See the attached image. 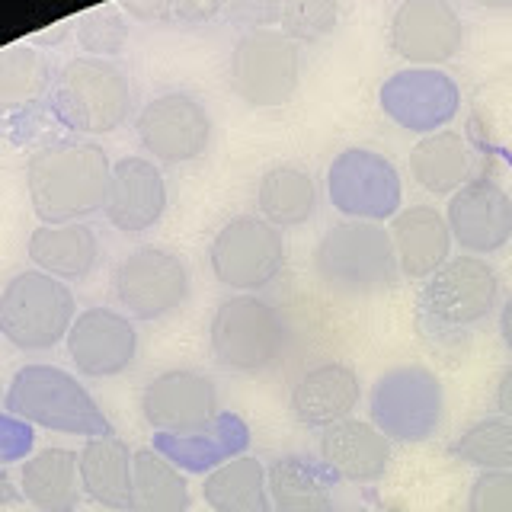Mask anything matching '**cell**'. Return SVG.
Masks as SVG:
<instances>
[{"instance_id":"1","label":"cell","mask_w":512,"mask_h":512,"mask_svg":"<svg viewBox=\"0 0 512 512\" xmlns=\"http://www.w3.org/2000/svg\"><path fill=\"white\" fill-rule=\"evenodd\" d=\"M109 154L90 138H48L26 160V196L39 224H74L103 212Z\"/></svg>"},{"instance_id":"2","label":"cell","mask_w":512,"mask_h":512,"mask_svg":"<svg viewBox=\"0 0 512 512\" xmlns=\"http://www.w3.org/2000/svg\"><path fill=\"white\" fill-rule=\"evenodd\" d=\"M314 279L336 298H375L400 282L388 224L336 221L317 240Z\"/></svg>"},{"instance_id":"3","label":"cell","mask_w":512,"mask_h":512,"mask_svg":"<svg viewBox=\"0 0 512 512\" xmlns=\"http://www.w3.org/2000/svg\"><path fill=\"white\" fill-rule=\"evenodd\" d=\"M292 320L263 295L224 298L208 324V349L234 375H266L292 352Z\"/></svg>"},{"instance_id":"4","label":"cell","mask_w":512,"mask_h":512,"mask_svg":"<svg viewBox=\"0 0 512 512\" xmlns=\"http://www.w3.org/2000/svg\"><path fill=\"white\" fill-rule=\"evenodd\" d=\"M4 407L36 429L61 432V436L100 439L112 436V423L87 391V384L68 368L32 362L16 368L7 384Z\"/></svg>"},{"instance_id":"5","label":"cell","mask_w":512,"mask_h":512,"mask_svg":"<svg viewBox=\"0 0 512 512\" xmlns=\"http://www.w3.org/2000/svg\"><path fill=\"white\" fill-rule=\"evenodd\" d=\"M48 106L77 135H112L132 116L135 87L128 71L112 58L77 55L58 68Z\"/></svg>"},{"instance_id":"6","label":"cell","mask_w":512,"mask_h":512,"mask_svg":"<svg viewBox=\"0 0 512 512\" xmlns=\"http://www.w3.org/2000/svg\"><path fill=\"white\" fill-rule=\"evenodd\" d=\"M368 420L391 445H423L442 429L445 384L423 362L384 368L368 391Z\"/></svg>"},{"instance_id":"7","label":"cell","mask_w":512,"mask_h":512,"mask_svg":"<svg viewBox=\"0 0 512 512\" xmlns=\"http://www.w3.org/2000/svg\"><path fill=\"white\" fill-rule=\"evenodd\" d=\"M77 314L71 285L39 269L16 272L0 292V336L20 352H48L61 346Z\"/></svg>"},{"instance_id":"8","label":"cell","mask_w":512,"mask_h":512,"mask_svg":"<svg viewBox=\"0 0 512 512\" xmlns=\"http://www.w3.org/2000/svg\"><path fill=\"white\" fill-rule=\"evenodd\" d=\"M304 77V48L282 29L256 26L240 32L228 58V84L250 109H282Z\"/></svg>"},{"instance_id":"9","label":"cell","mask_w":512,"mask_h":512,"mask_svg":"<svg viewBox=\"0 0 512 512\" xmlns=\"http://www.w3.org/2000/svg\"><path fill=\"white\" fill-rule=\"evenodd\" d=\"M208 266L234 295H260L285 269V237L260 215H234L208 244Z\"/></svg>"},{"instance_id":"10","label":"cell","mask_w":512,"mask_h":512,"mask_svg":"<svg viewBox=\"0 0 512 512\" xmlns=\"http://www.w3.org/2000/svg\"><path fill=\"white\" fill-rule=\"evenodd\" d=\"M327 199L343 221L391 224L404 208V180L388 154L346 148L327 167Z\"/></svg>"},{"instance_id":"11","label":"cell","mask_w":512,"mask_h":512,"mask_svg":"<svg viewBox=\"0 0 512 512\" xmlns=\"http://www.w3.org/2000/svg\"><path fill=\"white\" fill-rule=\"evenodd\" d=\"M420 317L429 327L458 333L500 308V276L484 256H452L420 288Z\"/></svg>"},{"instance_id":"12","label":"cell","mask_w":512,"mask_h":512,"mask_svg":"<svg viewBox=\"0 0 512 512\" xmlns=\"http://www.w3.org/2000/svg\"><path fill=\"white\" fill-rule=\"evenodd\" d=\"M112 295L122 314L132 320H144V324L164 320L180 311L189 298V269L183 256L170 247H135L112 269Z\"/></svg>"},{"instance_id":"13","label":"cell","mask_w":512,"mask_h":512,"mask_svg":"<svg viewBox=\"0 0 512 512\" xmlns=\"http://www.w3.org/2000/svg\"><path fill=\"white\" fill-rule=\"evenodd\" d=\"M212 112L196 93L167 90L151 96L135 116V138L157 167H183L212 144Z\"/></svg>"},{"instance_id":"14","label":"cell","mask_w":512,"mask_h":512,"mask_svg":"<svg viewBox=\"0 0 512 512\" xmlns=\"http://www.w3.org/2000/svg\"><path fill=\"white\" fill-rule=\"evenodd\" d=\"M378 106L410 135L445 132L461 112L458 80L442 68H404L378 87Z\"/></svg>"},{"instance_id":"15","label":"cell","mask_w":512,"mask_h":512,"mask_svg":"<svg viewBox=\"0 0 512 512\" xmlns=\"http://www.w3.org/2000/svg\"><path fill=\"white\" fill-rule=\"evenodd\" d=\"M221 413L218 384L199 368H167L141 391V416L154 432L183 436Z\"/></svg>"},{"instance_id":"16","label":"cell","mask_w":512,"mask_h":512,"mask_svg":"<svg viewBox=\"0 0 512 512\" xmlns=\"http://www.w3.org/2000/svg\"><path fill=\"white\" fill-rule=\"evenodd\" d=\"M388 45L410 68H442L464 45V23L445 0H404L388 26Z\"/></svg>"},{"instance_id":"17","label":"cell","mask_w":512,"mask_h":512,"mask_svg":"<svg viewBox=\"0 0 512 512\" xmlns=\"http://www.w3.org/2000/svg\"><path fill=\"white\" fill-rule=\"evenodd\" d=\"M68 359L84 378L125 375L138 359L135 320L116 308H84L68 333Z\"/></svg>"},{"instance_id":"18","label":"cell","mask_w":512,"mask_h":512,"mask_svg":"<svg viewBox=\"0 0 512 512\" xmlns=\"http://www.w3.org/2000/svg\"><path fill=\"white\" fill-rule=\"evenodd\" d=\"M445 221L468 256H493L512 240V199L490 176H474L448 199Z\"/></svg>"},{"instance_id":"19","label":"cell","mask_w":512,"mask_h":512,"mask_svg":"<svg viewBox=\"0 0 512 512\" xmlns=\"http://www.w3.org/2000/svg\"><path fill=\"white\" fill-rule=\"evenodd\" d=\"M167 205H170L167 176L154 160L141 154H128L112 164L103 215L116 231L128 237L151 231L167 215Z\"/></svg>"},{"instance_id":"20","label":"cell","mask_w":512,"mask_h":512,"mask_svg":"<svg viewBox=\"0 0 512 512\" xmlns=\"http://www.w3.org/2000/svg\"><path fill=\"white\" fill-rule=\"evenodd\" d=\"M359 400H362L359 372L349 362L330 359L304 368L298 375V381L292 384V394H288V410H292L298 426L311 432H324L336 423L349 420L352 410L359 407Z\"/></svg>"},{"instance_id":"21","label":"cell","mask_w":512,"mask_h":512,"mask_svg":"<svg viewBox=\"0 0 512 512\" xmlns=\"http://www.w3.org/2000/svg\"><path fill=\"white\" fill-rule=\"evenodd\" d=\"M394 445L372 420H349L317 432L320 464L343 484H375L391 468Z\"/></svg>"},{"instance_id":"22","label":"cell","mask_w":512,"mask_h":512,"mask_svg":"<svg viewBox=\"0 0 512 512\" xmlns=\"http://www.w3.org/2000/svg\"><path fill=\"white\" fill-rule=\"evenodd\" d=\"M250 426L240 413L221 410L212 423L202 429L183 432V436H167V432H154L151 448L164 455L173 468L183 474H212L221 464H228L250 448Z\"/></svg>"},{"instance_id":"23","label":"cell","mask_w":512,"mask_h":512,"mask_svg":"<svg viewBox=\"0 0 512 512\" xmlns=\"http://www.w3.org/2000/svg\"><path fill=\"white\" fill-rule=\"evenodd\" d=\"M397 269L410 282H426L452 260V231L436 205H404L388 224Z\"/></svg>"},{"instance_id":"24","label":"cell","mask_w":512,"mask_h":512,"mask_svg":"<svg viewBox=\"0 0 512 512\" xmlns=\"http://www.w3.org/2000/svg\"><path fill=\"white\" fill-rule=\"evenodd\" d=\"M100 237L87 221L74 224H39L26 240L32 269L61 282H80L100 266Z\"/></svg>"},{"instance_id":"25","label":"cell","mask_w":512,"mask_h":512,"mask_svg":"<svg viewBox=\"0 0 512 512\" xmlns=\"http://www.w3.org/2000/svg\"><path fill=\"white\" fill-rule=\"evenodd\" d=\"M80 487L84 496L109 512H132V480L135 452L116 432L100 439H87L77 452Z\"/></svg>"},{"instance_id":"26","label":"cell","mask_w":512,"mask_h":512,"mask_svg":"<svg viewBox=\"0 0 512 512\" xmlns=\"http://www.w3.org/2000/svg\"><path fill=\"white\" fill-rule=\"evenodd\" d=\"M272 512H336V480L320 458L279 455L266 468Z\"/></svg>"},{"instance_id":"27","label":"cell","mask_w":512,"mask_h":512,"mask_svg":"<svg viewBox=\"0 0 512 512\" xmlns=\"http://www.w3.org/2000/svg\"><path fill=\"white\" fill-rule=\"evenodd\" d=\"M20 496L36 512H77L84 500L77 452L61 445L32 452L20 468Z\"/></svg>"},{"instance_id":"28","label":"cell","mask_w":512,"mask_h":512,"mask_svg":"<svg viewBox=\"0 0 512 512\" xmlns=\"http://www.w3.org/2000/svg\"><path fill=\"white\" fill-rule=\"evenodd\" d=\"M410 176L429 196H448L474 180V151L464 135L445 132L426 135L410 148Z\"/></svg>"},{"instance_id":"29","label":"cell","mask_w":512,"mask_h":512,"mask_svg":"<svg viewBox=\"0 0 512 512\" xmlns=\"http://www.w3.org/2000/svg\"><path fill=\"white\" fill-rule=\"evenodd\" d=\"M55 74L52 58L36 45L0 48V119H20L39 109L52 96Z\"/></svg>"},{"instance_id":"30","label":"cell","mask_w":512,"mask_h":512,"mask_svg":"<svg viewBox=\"0 0 512 512\" xmlns=\"http://www.w3.org/2000/svg\"><path fill=\"white\" fill-rule=\"evenodd\" d=\"M317 202L320 192L314 176L295 164L272 167L256 183V215L279 231L308 224L317 212Z\"/></svg>"},{"instance_id":"31","label":"cell","mask_w":512,"mask_h":512,"mask_svg":"<svg viewBox=\"0 0 512 512\" xmlns=\"http://www.w3.org/2000/svg\"><path fill=\"white\" fill-rule=\"evenodd\" d=\"M202 500L212 512H272L266 464L253 455L221 464L205 477Z\"/></svg>"},{"instance_id":"32","label":"cell","mask_w":512,"mask_h":512,"mask_svg":"<svg viewBox=\"0 0 512 512\" xmlns=\"http://www.w3.org/2000/svg\"><path fill=\"white\" fill-rule=\"evenodd\" d=\"M132 512H189L186 474L154 448L135 452Z\"/></svg>"},{"instance_id":"33","label":"cell","mask_w":512,"mask_h":512,"mask_svg":"<svg viewBox=\"0 0 512 512\" xmlns=\"http://www.w3.org/2000/svg\"><path fill=\"white\" fill-rule=\"evenodd\" d=\"M448 452L477 471H512V423L500 413L484 416L464 426Z\"/></svg>"},{"instance_id":"34","label":"cell","mask_w":512,"mask_h":512,"mask_svg":"<svg viewBox=\"0 0 512 512\" xmlns=\"http://www.w3.org/2000/svg\"><path fill=\"white\" fill-rule=\"evenodd\" d=\"M279 29L288 39L320 42L336 29V4L333 0H288L276 10Z\"/></svg>"},{"instance_id":"35","label":"cell","mask_w":512,"mask_h":512,"mask_svg":"<svg viewBox=\"0 0 512 512\" xmlns=\"http://www.w3.org/2000/svg\"><path fill=\"white\" fill-rule=\"evenodd\" d=\"M125 39H128V23H125L122 10H116V7L93 10L77 26V42L93 58H112V55H119Z\"/></svg>"},{"instance_id":"36","label":"cell","mask_w":512,"mask_h":512,"mask_svg":"<svg viewBox=\"0 0 512 512\" xmlns=\"http://www.w3.org/2000/svg\"><path fill=\"white\" fill-rule=\"evenodd\" d=\"M468 512H512V471H477L468 490Z\"/></svg>"},{"instance_id":"37","label":"cell","mask_w":512,"mask_h":512,"mask_svg":"<svg viewBox=\"0 0 512 512\" xmlns=\"http://www.w3.org/2000/svg\"><path fill=\"white\" fill-rule=\"evenodd\" d=\"M36 448V426H29L20 416H13L7 407L0 410V464L26 461Z\"/></svg>"},{"instance_id":"38","label":"cell","mask_w":512,"mask_h":512,"mask_svg":"<svg viewBox=\"0 0 512 512\" xmlns=\"http://www.w3.org/2000/svg\"><path fill=\"white\" fill-rule=\"evenodd\" d=\"M493 404H496V413L506 416L512 423V365L503 368L500 381H496V391H493Z\"/></svg>"},{"instance_id":"39","label":"cell","mask_w":512,"mask_h":512,"mask_svg":"<svg viewBox=\"0 0 512 512\" xmlns=\"http://www.w3.org/2000/svg\"><path fill=\"white\" fill-rule=\"evenodd\" d=\"M16 500H23V496H20V484H16V480L7 474L4 464H0V509L13 506Z\"/></svg>"},{"instance_id":"40","label":"cell","mask_w":512,"mask_h":512,"mask_svg":"<svg viewBox=\"0 0 512 512\" xmlns=\"http://www.w3.org/2000/svg\"><path fill=\"white\" fill-rule=\"evenodd\" d=\"M500 340H503V346L512 352V295L503 301V308H500Z\"/></svg>"}]
</instances>
